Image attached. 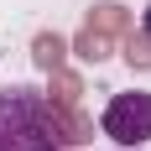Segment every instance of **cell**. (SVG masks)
Listing matches in <instances>:
<instances>
[{
    "instance_id": "1",
    "label": "cell",
    "mask_w": 151,
    "mask_h": 151,
    "mask_svg": "<svg viewBox=\"0 0 151 151\" xmlns=\"http://www.w3.org/2000/svg\"><path fill=\"white\" fill-rule=\"evenodd\" d=\"M0 151H63L52 130V104L42 89L31 83L0 89Z\"/></svg>"
},
{
    "instance_id": "2",
    "label": "cell",
    "mask_w": 151,
    "mask_h": 151,
    "mask_svg": "<svg viewBox=\"0 0 151 151\" xmlns=\"http://www.w3.org/2000/svg\"><path fill=\"white\" fill-rule=\"evenodd\" d=\"M99 130H104L115 146H146L151 141V94H141V89L115 94V99L104 104Z\"/></svg>"
},
{
    "instance_id": "3",
    "label": "cell",
    "mask_w": 151,
    "mask_h": 151,
    "mask_svg": "<svg viewBox=\"0 0 151 151\" xmlns=\"http://www.w3.org/2000/svg\"><path fill=\"white\" fill-rule=\"evenodd\" d=\"M83 26H94V31H104V37H115V42H120L125 31H136V21H130V11H125L120 0H99V5L89 11V21H83Z\"/></svg>"
},
{
    "instance_id": "4",
    "label": "cell",
    "mask_w": 151,
    "mask_h": 151,
    "mask_svg": "<svg viewBox=\"0 0 151 151\" xmlns=\"http://www.w3.org/2000/svg\"><path fill=\"white\" fill-rule=\"evenodd\" d=\"M52 130H58V141L63 146H89L94 141V120L83 115V109H52Z\"/></svg>"
},
{
    "instance_id": "5",
    "label": "cell",
    "mask_w": 151,
    "mask_h": 151,
    "mask_svg": "<svg viewBox=\"0 0 151 151\" xmlns=\"http://www.w3.org/2000/svg\"><path fill=\"white\" fill-rule=\"evenodd\" d=\"M68 52H73V47H68V37H58V31H37V37H31V63H37L42 73H58L63 63H68Z\"/></svg>"
},
{
    "instance_id": "6",
    "label": "cell",
    "mask_w": 151,
    "mask_h": 151,
    "mask_svg": "<svg viewBox=\"0 0 151 151\" xmlns=\"http://www.w3.org/2000/svg\"><path fill=\"white\" fill-rule=\"evenodd\" d=\"M68 47H73L83 63H94V68H99L104 58H115V52H120V42H115V37H104V31H94V26H83V31H78Z\"/></svg>"
},
{
    "instance_id": "7",
    "label": "cell",
    "mask_w": 151,
    "mask_h": 151,
    "mask_svg": "<svg viewBox=\"0 0 151 151\" xmlns=\"http://www.w3.org/2000/svg\"><path fill=\"white\" fill-rule=\"evenodd\" d=\"M78 99H83V78H78V73H68V68L47 73V104H52V109H73Z\"/></svg>"
},
{
    "instance_id": "8",
    "label": "cell",
    "mask_w": 151,
    "mask_h": 151,
    "mask_svg": "<svg viewBox=\"0 0 151 151\" xmlns=\"http://www.w3.org/2000/svg\"><path fill=\"white\" fill-rule=\"evenodd\" d=\"M120 58L130 68H141V73H151V37L146 31H125L120 37Z\"/></svg>"
},
{
    "instance_id": "9",
    "label": "cell",
    "mask_w": 151,
    "mask_h": 151,
    "mask_svg": "<svg viewBox=\"0 0 151 151\" xmlns=\"http://www.w3.org/2000/svg\"><path fill=\"white\" fill-rule=\"evenodd\" d=\"M141 31H146V37H151V5H146V21H141Z\"/></svg>"
},
{
    "instance_id": "10",
    "label": "cell",
    "mask_w": 151,
    "mask_h": 151,
    "mask_svg": "<svg viewBox=\"0 0 151 151\" xmlns=\"http://www.w3.org/2000/svg\"><path fill=\"white\" fill-rule=\"evenodd\" d=\"M120 151H136V146H120Z\"/></svg>"
}]
</instances>
